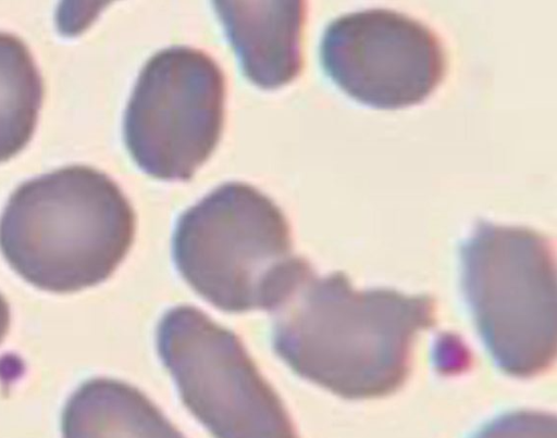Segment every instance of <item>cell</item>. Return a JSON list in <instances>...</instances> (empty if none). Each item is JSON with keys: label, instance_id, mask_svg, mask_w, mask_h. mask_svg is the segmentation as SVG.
I'll return each mask as SVG.
<instances>
[{"label": "cell", "instance_id": "obj_6", "mask_svg": "<svg viewBox=\"0 0 557 438\" xmlns=\"http://www.w3.org/2000/svg\"><path fill=\"white\" fill-rule=\"evenodd\" d=\"M225 80L201 50L171 47L143 67L124 116L125 145L137 165L162 180H188L215 149Z\"/></svg>", "mask_w": 557, "mask_h": 438}, {"label": "cell", "instance_id": "obj_1", "mask_svg": "<svg viewBox=\"0 0 557 438\" xmlns=\"http://www.w3.org/2000/svg\"><path fill=\"white\" fill-rule=\"evenodd\" d=\"M271 312L275 352L302 378L348 400L397 391L417 336L435 324L429 295L358 290L343 272L318 277L313 270Z\"/></svg>", "mask_w": 557, "mask_h": 438}, {"label": "cell", "instance_id": "obj_4", "mask_svg": "<svg viewBox=\"0 0 557 438\" xmlns=\"http://www.w3.org/2000/svg\"><path fill=\"white\" fill-rule=\"evenodd\" d=\"M461 287L496 366L517 378L555 362L556 266L552 242L520 226L480 221L460 247Z\"/></svg>", "mask_w": 557, "mask_h": 438}, {"label": "cell", "instance_id": "obj_9", "mask_svg": "<svg viewBox=\"0 0 557 438\" xmlns=\"http://www.w3.org/2000/svg\"><path fill=\"white\" fill-rule=\"evenodd\" d=\"M62 438H185L136 387L113 378L83 383L61 416Z\"/></svg>", "mask_w": 557, "mask_h": 438}, {"label": "cell", "instance_id": "obj_5", "mask_svg": "<svg viewBox=\"0 0 557 438\" xmlns=\"http://www.w3.org/2000/svg\"><path fill=\"white\" fill-rule=\"evenodd\" d=\"M157 348L184 404L214 438H299L239 337L201 310L166 311Z\"/></svg>", "mask_w": 557, "mask_h": 438}, {"label": "cell", "instance_id": "obj_2", "mask_svg": "<svg viewBox=\"0 0 557 438\" xmlns=\"http://www.w3.org/2000/svg\"><path fill=\"white\" fill-rule=\"evenodd\" d=\"M135 213L107 174L71 165L21 184L0 216V251L24 280L66 293L116 270L135 235Z\"/></svg>", "mask_w": 557, "mask_h": 438}, {"label": "cell", "instance_id": "obj_3", "mask_svg": "<svg viewBox=\"0 0 557 438\" xmlns=\"http://www.w3.org/2000/svg\"><path fill=\"white\" fill-rule=\"evenodd\" d=\"M173 258L197 293L234 313L273 310L312 270L293 254L282 210L237 182L218 187L181 215Z\"/></svg>", "mask_w": 557, "mask_h": 438}, {"label": "cell", "instance_id": "obj_11", "mask_svg": "<svg viewBox=\"0 0 557 438\" xmlns=\"http://www.w3.org/2000/svg\"><path fill=\"white\" fill-rule=\"evenodd\" d=\"M472 438H557V418L539 410H516L486 423Z\"/></svg>", "mask_w": 557, "mask_h": 438}, {"label": "cell", "instance_id": "obj_8", "mask_svg": "<svg viewBox=\"0 0 557 438\" xmlns=\"http://www.w3.org/2000/svg\"><path fill=\"white\" fill-rule=\"evenodd\" d=\"M212 3L250 82L263 89H274L298 76L302 67L304 1Z\"/></svg>", "mask_w": 557, "mask_h": 438}, {"label": "cell", "instance_id": "obj_12", "mask_svg": "<svg viewBox=\"0 0 557 438\" xmlns=\"http://www.w3.org/2000/svg\"><path fill=\"white\" fill-rule=\"evenodd\" d=\"M10 308L4 299V297L0 293V342L5 337L9 327H10Z\"/></svg>", "mask_w": 557, "mask_h": 438}, {"label": "cell", "instance_id": "obj_7", "mask_svg": "<svg viewBox=\"0 0 557 438\" xmlns=\"http://www.w3.org/2000/svg\"><path fill=\"white\" fill-rule=\"evenodd\" d=\"M326 74L348 96L375 109L422 102L444 77L446 58L428 26L395 11L345 14L325 29L320 46Z\"/></svg>", "mask_w": 557, "mask_h": 438}, {"label": "cell", "instance_id": "obj_10", "mask_svg": "<svg viewBox=\"0 0 557 438\" xmlns=\"http://www.w3.org/2000/svg\"><path fill=\"white\" fill-rule=\"evenodd\" d=\"M42 96V79L29 49L15 35L0 32V162L32 139Z\"/></svg>", "mask_w": 557, "mask_h": 438}]
</instances>
